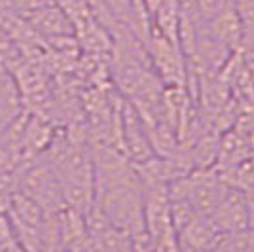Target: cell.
Here are the masks:
<instances>
[{
    "label": "cell",
    "instance_id": "1",
    "mask_svg": "<svg viewBox=\"0 0 254 252\" xmlns=\"http://www.w3.org/2000/svg\"><path fill=\"white\" fill-rule=\"evenodd\" d=\"M142 184V218L148 235L150 249L179 251L177 230L171 218V197L165 182H140Z\"/></svg>",
    "mask_w": 254,
    "mask_h": 252
},
{
    "label": "cell",
    "instance_id": "2",
    "mask_svg": "<svg viewBox=\"0 0 254 252\" xmlns=\"http://www.w3.org/2000/svg\"><path fill=\"white\" fill-rule=\"evenodd\" d=\"M17 189L36 201L44 209V212H57L64 207L63 186L50 161L48 163L38 161L23 169L17 182Z\"/></svg>",
    "mask_w": 254,
    "mask_h": 252
},
{
    "label": "cell",
    "instance_id": "3",
    "mask_svg": "<svg viewBox=\"0 0 254 252\" xmlns=\"http://www.w3.org/2000/svg\"><path fill=\"white\" fill-rule=\"evenodd\" d=\"M120 140H122V150L131 163H140L156 156L146 135L142 118L127 99H122L120 106Z\"/></svg>",
    "mask_w": 254,
    "mask_h": 252
},
{
    "label": "cell",
    "instance_id": "4",
    "mask_svg": "<svg viewBox=\"0 0 254 252\" xmlns=\"http://www.w3.org/2000/svg\"><path fill=\"white\" fill-rule=\"evenodd\" d=\"M247 195L237 188H230L222 201L207 214L216 233H239L249 230Z\"/></svg>",
    "mask_w": 254,
    "mask_h": 252
},
{
    "label": "cell",
    "instance_id": "5",
    "mask_svg": "<svg viewBox=\"0 0 254 252\" xmlns=\"http://www.w3.org/2000/svg\"><path fill=\"white\" fill-rule=\"evenodd\" d=\"M201 31L214 38L216 42L226 46L230 52H235L243 36V23L233 4H220V8L211 17L199 23Z\"/></svg>",
    "mask_w": 254,
    "mask_h": 252
},
{
    "label": "cell",
    "instance_id": "6",
    "mask_svg": "<svg viewBox=\"0 0 254 252\" xmlns=\"http://www.w3.org/2000/svg\"><path fill=\"white\" fill-rule=\"evenodd\" d=\"M23 19L29 23L44 40L74 34V23L70 21V17L64 13L63 8L57 6L53 0L40 4L38 8L29 11Z\"/></svg>",
    "mask_w": 254,
    "mask_h": 252
},
{
    "label": "cell",
    "instance_id": "7",
    "mask_svg": "<svg viewBox=\"0 0 254 252\" xmlns=\"http://www.w3.org/2000/svg\"><path fill=\"white\" fill-rule=\"evenodd\" d=\"M59 249H68V251L91 249L85 214L70 207H63L59 210Z\"/></svg>",
    "mask_w": 254,
    "mask_h": 252
},
{
    "label": "cell",
    "instance_id": "8",
    "mask_svg": "<svg viewBox=\"0 0 254 252\" xmlns=\"http://www.w3.org/2000/svg\"><path fill=\"white\" fill-rule=\"evenodd\" d=\"M216 237V230L212 228L211 220L205 214H197L193 220L182 226L177 231L179 251H203L211 249L212 241Z\"/></svg>",
    "mask_w": 254,
    "mask_h": 252
},
{
    "label": "cell",
    "instance_id": "9",
    "mask_svg": "<svg viewBox=\"0 0 254 252\" xmlns=\"http://www.w3.org/2000/svg\"><path fill=\"white\" fill-rule=\"evenodd\" d=\"M0 251H21L8 212H0Z\"/></svg>",
    "mask_w": 254,
    "mask_h": 252
},
{
    "label": "cell",
    "instance_id": "10",
    "mask_svg": "<svg viewBox=\"0 0 254 252\" xmlns=\"http://www.w3.org/2000/svg\"><path fill=\"white\" fill-rule=\"evenodd\" d=\"M235 53L247 64V68L254 74V27H243V36Z\"/></svg>",
    "mask_w": 254,
    "mask_h": 252
},
{
    "label": "cell",
    "instance_id": "11",
    "mask_svg": "<svg viewBox=\"0 0 254 252\" xmlns=\"http://www.w3.org/2000/svg\"><path fill=\"white\" fill-rule=\"evenodd\" d=\"M247 209H249V230H254V199L247 197Z\"/></svg>",
    "mask_w": 254,
    "mask_h": 252
},
{
    "label": "cell",
    "instance_id": "12",
    "mask_svg": "<svg viewBox=\"0 0 254 252\" xmlns=\"http://www.w3.org/2000/svg\"><path fill=\"white\" fill-rule=\"evenodd\" d=\"M245 195H247L249 199H254V184L249 189H245Z\"/></svg>",
    "mask_w": 254,
    "mask_h": 252
},
{
    "label": "cell",
    "instance_id": "13",
    "mask_svg": "<svg viewBox=\"0 0 254 252\" xmlns=\"http://www.w3.org/2000/svg\"><path fill=\"white\" fill-rule=\"evenodd\" d=\"M8 34H6V31H4V25H2V19H0V40H4Z\"/></svg>",
    "mask_w": 254,
    "mask_h": 252
}]
</instances>
